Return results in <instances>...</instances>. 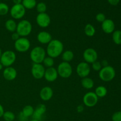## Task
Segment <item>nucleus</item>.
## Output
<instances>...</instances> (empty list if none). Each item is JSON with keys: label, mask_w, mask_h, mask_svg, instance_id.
I'll return each instance as SVG.
<instances>
[{"label": "nucleus", "mask_w": 121, "mask_h": 121, "mask_svg": "<svg viewBox=\"0 0 121 121\" xmlns=\"http://www.w3.org/2000/svg\"><path fill=\"white\" fill-rule=\"evenodd\" d=\"M63 51L64 45L63 43L57 39H52V41L47 44L46 52L47 56L54 59L61 55Z\"/></svg>", "instance_id": "obj_1"}, {"label": "nucleus", "mask_w": 121, "mask_h": 121, "mask_svg": "<svg viewBox=\"0 0 121 121\" xmlns=\"http://www.w3.org/2000/svg\"><path fill=\"white\" fill-rule=\"evenodd\" d=\"M46 57V52L42 47L36 46L34 47L30 53V57L33 63L42 64Z\"/></svg>", "instance_id": "obj_2"}, {"label": "nucleus", "mask_w": 121, "mask_h": 121, "mask_svg": "<svg viewBox=\"0 0 121 121\" xmlns=\"http://www.w3.org/2000/svg\"><path fill=\"white\" fill-rule=\"evenodd\" d=\"M33 29L31 23L27 20H22L17 24L16 32L21 37H26L31 34Z\"/></svg>", "instance_id": "obj_3"}, {"label": "nucleus", "mask_w": 121, "mask_h": 121, "mask_svg": "<svg viewBox=\"0 0 121 121\" xmlns=\"http://www.w3.org/2000/svg\"><path fill=\"white\" fill-rule=\"evenodd\" d=\"M116 71L113 67L111 66L102 67L99 72V77L102 81L105 82H111L115 78Z\"/></svg>", "instance_id": "obj_4"}, {"label": "nucleus", "mask_w": 121, "mask_h": 121, "mask_svg": "<svg viewBox=\"0 0 121 121\" xmlns=\"http://www.w3.org/2000/svg\"><path fill=\"white\" fill-rule=\"evenodd\" d=\"M57 70L59 76L64 79L70 78L73 73V68L70 64L65 61H62L58 65Z\"/></svg>", "instance_id": "obj_5"}, {"label": "nucleus", "mask_w": 121, "mask_h": 121, "mask_svg": "<svg viewBox=\"0 0 121 121\" xmlns=\"http://www.w3.org/2000/svg\"><path fill=\"white\" fill-rule=\"evenodd\" d=\"M16 60V54L13 51L7 50L3 52L0 59V62L4 67L11 66Z\"/></svg>", "instance_id": "obj_6"}, {"label": "nucleus", "mask_w": 121, "mask_h": 121, "mask_svg": "<svg viewBox=\"0 0 121 121\" xmlns=\"http://www.w3.org/2000/svg\"><path fill=\"white\" fill-rule=\"evenodd\" d=\"M31 47L30 40L26 37H20L14 42L15 49L19 53H26Z\"/></svg>", "instance_id": "obj_7"}, {"label": "nucleus", "mask_w": 121, "mask_h": 121, "mask_svg": "<svg viewBox=\"0 0 121 121\" xmlns=\"http://www.w3.org/2000/svg\"><path fill=\"white\" fill-rule=\"evenodd\" d=\"M10 15L15 20H20L23 18L26 14V8L21 4H14L10 9Z\"/></svg>", "instance_id": "obj_8"}, {"label": "nucleus", "mask_w": 121, "mask_h": 121, "mask_svg": "<svg viewBox=\"0 0 121 121\" xmlns=\"http://www.w3.org/2000/svg\"><path fill=\"white\" fill-rule=\"evenodd\" d=\"M99 98L93 92H89L85 93L83 98L84 105L89 108H92L95 106L98 102Z\"/></svg>", "instance_id": "obj_9"}, {"label": "nucleus", "mask_w": 121, "mask_h": 121, "mask_svg": "<svg viewBox=\"0 0 121 121\" xmlns=\"http://www.w3.org/2000/svg\"><path fill=\"white\" fill-rule=\"evenodd\" d=\"M83 57L85 62L88 64H92L98 60V54L94 48H87L83 52Z\"/></svg>", "instance_id": "obj_10"}, {"label": "nucleus", "mask_w": 121, "mask_h": 121, "mask_svg": "<svg viewBox=\"0 0 121 121\" xmlns=\"http://www.w3.org/2000/svg\"><path fill=\"white\" fill-rule=\"evenodd\" d=\"M46 68L41 63H33L31 67V74L35 79H41L44 78Z\"/></svg>", "instance_id": "obj_11"}, {"label": "nucleus", "mask_w": 121, "mask_h": 121, "mask_svg": "<svg viewBox=\"0 0 121 121\" xmlns=\"http://www.w3.org/2000/svg\"><path fill=\"white\" fill-rule=\"evenodd\" d=\"M91 68L89 64L85 61L79 63L76 67V73L82 78L88 77L91 73Z\"/></svg>", "instance_id": "obj_12"}, {"label": "nucleus", "mask_w": 121, "mask_h": 121, "mask_svg": "<svg viewBox=\"0 0 121 121\" xmlns=\"http://www.w3.org/2000/svg\"><path fill=\"white\" fill-rule=\"evenodd\" d=\"M36 22L39 27L46 28L50 24L51 18L49 15L46 13H39L36 17Z\"/></svg>", "instance_id": "obj_13"}, {"label": "nucleus", "mask_w": 121, "mask_h": 121, "mask_svg": "<svg viewBox=\"0 0 121 121\" xmlns=\"http://www.w3.org/2000/svg\"><path fill=\"white\" fill-rule=\"evenodd\" d=\"M59 74L57 70L54 67L46 69L44 78L48 82H53L57 79Z\"/></svg>", "instance_id": "obj_14"}, {"label": "nucleus", "mask_w": 121, "mask_h": 121, "mask_svg": "<svg viewBox=\"0 0 121 121\" xmlns=\"http://www.w3.org/2000/svg\"><path fill=\"white\" fill-rule=\"evenodd\" d=\"M17 76V71L12 66L5 68L3 71V77L6 80L13 81L15 80Z\"/></svg>", "instance_id": "obj_15"}, {"label": "nucleus", "mask_w": 121, "mask_h": 121, "mask_svg": "<svg viewBox=\"0 0 121 121\" xmlns=\"http://www.w3.org/2000/svg\"><path fill=\"white\" fill-rule=\"evenodd\" d=\"M46 106L44 104H39L34 109V113H33L32 118L33 119H36L39 121H41L43 115L46 112Z\"/></svg>", "instance_id": "obj_16"}, {"label": "nucleus", "mask_w": 121, "mask_h": 121, "mask_svg": "<svg viewBox=\"0 0 121 121\" xmlns=\"http://www.w3.org/2000/svg\"><path fill=\"white\" fill-rule=\"evenodd\" d=\"M40 98L43 101H48L53 96V91L52 87L49 86H45L43 87L40 91Z\"/></svg>", "instance_id": "obj_17"}, {"label": "nucleus", "mask_w": 121, "mask_h": 121, "mask_svg": "<svg viewBox=\"0 0 121 121\" xmlns=\"http://www.w3.org/2000/svg\"><path fill=\"white\" fill-rule=\"evenodd\" d=\"M102 29L106 34H111L115 31V24L113 20L111 19H106L102 22Z\"/></svg>", "instance_id": "obj_18"}, {"label": "nucleus", "mask_w": 121, "mask_h": 121, "mask_svg": "<svg viewBox=\"0 0 121 121\" xmlns=\"http://www.w3.org/2000/svg\"><path fill=\"white\" fill-rule=\"evenodd\" d=\"M38 41L42 44H48L52 40V36L51 34L46 31L39 32L37 36Z\"/></svg>", "instance_id": "obj_19"}, {"label": "nucleus", "mask_w": 121, "mask_h": 121, "mask_svg": "<svg viewBox=\"0 0 121 121\" xmlns=\"http://www.w3.org/2000/svg\"><path fill=\"white\" fill-rule=\"evenodd\" d=\"M81 85L82 87L86 89H91L94 86V81L92 78L86 77L82 78L81 80Z\"/></svg>", "instance_id": "obj_20"}, {"label": "nucleus", "mask_w": 121, "mask_h": 121, "mask_svg": "<svg viewBox=\"0 0 121 121\" xmlns=\"http://www.w3.org/2000/svg\"><path fill=\"white\" fill-rule=\"evenodd\" d=\"M17 26V24L13 19H9L7 20L5 23V27L6 29L8 31L11 32V33L16 31Z\"/></svg>", "instance_id": "obj_21"}, {"label": "nucleus", "mask_w": 121, "mask_h": 121, "mask_svg": "<svg viewBox=\"0 0 121 121\" xmlns=\"http://www.w3.org/2000/svg\"><path fill=\"white\" fill-rule=\"evenodd\" d=\"M74 55L73 52L72 50H69L63 51V52L61 54V58H62L63 61L67 63L70 62L74 59Z\"/></svg>", "instance_id": "obj_22"}, {"label": "nucleus", "mask_w": 121, "mask_h": 121, "mask_svg": "<svg viewBox=\"0 0 121 121\" xmlns=\"http://www.w3.org/2000/svg\"><path fill=\"white\" fill-rule=\"evenodd\" d=\"M84 32L86 36L91 37L94 36L95 34L96 29L93 25L89 23L85 26V28H84Z\"/></svg>", "instance_id": "obj_23"}, {"label": "nucleus", "mask_w": 121, "mask_h": 121, "mask_svg": "<svg viewBox=\"0 0 121 121\" xmlns=\"http://www.w3.org/2000/svg\"><path fill=\"white\" fill-rule=\"evenodd\" d=\"M95 93L98 98H104L108 93V90L106 87L104 86H99L96 88Z\"/></svg>", "instance_id": "obj_24"}, {"label": "nucleus", "mask_w": 121, "mask_h": 121, "mask_svg": "<svg viewBox=\"0 0 121 121\" xmlns=\"http://www.w3.org/2000/svg\"><path fill=\"white\" fill-rule=\"evenodd\" d=\"M34 111V109L31 105H26L23 108L21 112L25 117L28 118L29 117L33 116Z\"/></svg>", "instance_id": "obj_25"}, {"label": "nucleus", "mask_w": 121, "mask_h": 121, "mask_svg": "<svg viewBox=\"0 0 121 121\" xmlns=\"http://www.w3.org/2000/svg\"><path fill=\"white\" fill-rule=\"evenodd\" d=\"M21 4L24 6L26 9H31L36 7L37 1L36 0H22Z\"/></svg>", "instance_id": "obj_26"}, {"label": "nucleus", "mask_w": 121, "mask_h": 121, "mask_svg": "<svg viewBox=\"0 0 121 121\" xmlns=\"http://www.w3.org/2000/svg\"><path fill=\"white\" fill-rule=\"evenodd\" d=\"M112 40L116 44H121V30H117L112 33Z\"/></svg>", "instance_id": "obj_27"}, {"label": "nucleus", "mask_w": 121, "mask_h": 121, "mask_svg": "<svg viewBox=\"0 0 121 121\" xmlns=\"http://www.w3.org/2000/svg\"><path fill=\"white\" fill-rule=\"evenodd\" d=\"M43 65L45 67V68H50L53 67L54 65V59L51 57L46 56L43 61Z\"/></svg>", "instance_id": "obj_28"}, {"label": "nucleus", "mask_w": 121, "mask_h": 121, "mask_svg": "<svg viewBox=\"0 0 121 121\" xmlns=\"http://www.w3.org/2000/svg\"><path fill=\"white\" fill-rule=\"evenodd\" d=\"M2 118L5 121H14L15 119V115L11 111H6L4 113Z\"/></svg>", "instance_id": "obj_29"}, {"label": "nucleus", "mask_w": 121, "mask_h": 121, "mask_svg": "<svg viewBox=\"0 0 121 121\" xmlns=\"http://www.w3.org/2000/svg\"><path fill=\"white\" fill-rule=\"evenodd\" d=\"M9 7L4 2H0V15H5L9 12Z\"/></svg>", "instance_id": "obj_30"}, {"label": "nucleus", "mask_w": 121, "mask_h": 121, "mask_svg": "<svg viewBox=\"0 0 121 121\" xmlns=\"http://www.w3.org/2000/svg\"><path fill=\"white\" fill-rule=\"evenodd\" d=\"M36 9L39 13H46L47 10V5L44 2H40L39 3L37 4L36 5Z\"/></svg>", "instance_id": "obj_31"}, {"label": "nucleus", "mask_w": 121, "mask_h": 121, "mask_svg": "<svg viewBox=\"0 0 121 121\" xmlns=\"http://www.w3.org/2000/svg\"><path fill=\"white\" fill-rule=\"evenodd\" d=\"M92 68L93 69V70L95 72H99L102 68V63L99 61H96L92 64Z\"/></svg>", "instance_id": "obj_32"}, {"label": "nucleus", "mask_w": 121, "mask_h": 121, "mask_svg": "<svg viewBox=\"0 0 121 121\" xmlns=\"http://www.w3.org/2000/svg\"><path fill=\"white\" fill-rule=\"evenodd\" d=\"M106 16H105V14L104 13H98L96 15V20L98 22H103L105 20H106Z\"/></svg>", "instance_id": "obj_33"}, {"label": "nucleus", "mask_w": 121, "mask_h": 121, "mask_svg": "<svg viewBox=\"0 0 121 121\" xmlns=\"http://www.w3.org/2000/svg\"><path fill=\"white\" fill-rule=\"evenodd\" d=\"M112 121H121V111L116 112L112 116Z\"/></svg>", "instance_id": "obj_34"}, {"label": "nucleus", "mask_w": 121, "mask_h": 121, "mask_svg": "<svg viewBox=\"0 0 121 121\" xmlns=\"http://www.w3.org/2000/svg\"><path fill=\"white\" fill-rule=\"evenodd\" d=\"M21 37L20 36V35H19L17 33L16 31L15 32H14V33H12L11 34V39L12 40H14V41H16V40H17L18 39H19V38H20Z\"/></svg>", "instance_id": "obj_35"}, {"label": "nucleus", "mask_w": 121, "mask_h": 121, "mask_svg": "<svg viewBox=\"0 0 121 121\" xmlns=\"http://www.w3.org/2000/svg\"><path fill=\"white\" fill-rule=\"evenodd\" d=\"M19 120L20 121H28V118L25 117L23 114L22 113V112H20V114H19Z\"/></svg>", "instance_id": "obj_36"}, {"label": "nucleus", "mask_w": 121, "mask_h": 121, "mask_svg": "<svg viewBox=\"0 0 121 121\" xmlns=\"http://www.w3.org/2000/svg\"><path fill=\"white\" fill-rule=\"evenodd\" d=\"M108 2L111 5H113V6H115V5H117L119 3L120 0H108Z\"/></svg>", "instance_id": "obj_37"}, {"label": "nucleus", "mask_w": 121, "mask_h": 121, "mask_svg": "<svg viewBox=\"0 0 121 121\" xmlns=\"http://www.w3.org/2000/svg\"><path fill=\"white\" fill-rule=\"evenodd\" d=\"M76 110H77V112H78V113H82V112H83L84 111L83 106L82 105H78V107H77L76 108Z\"/></svg>", "instance_id": "obj_38"}, {"label": "nucleus", "mask_w": 121, "mask_h": 121, "mask_svg": "<svg viewBox=\"0 0 121 121\" xmlns=\"http://www.w3.org/2000/svg\"><path fill=\"white\" fill-rule=\"evenodd\" d=\"M4 112L5 111H4V107L2 106V105L0 104V118L2 117Z\"/></svg>", "instance_id": "obj_39"}, {"label": "nucleus", "mask_w": 121, "mask_h": 121, "mask_svg": "<svg viewBox=\"0 0 121 121\" xmlns=\"http://www.w3.org/2000/svg\"><path fill=\"white\" fill-rule=\"evenodd\" d=\"M22 0H13V2L14 4H20L22 3Z\"/></svg>", "instance_id": "obj_40"}, {"label": "nucleus", "mask_w": 121, "mask_h": 121, "mask_svg": "<svg viewBox=\"0 0 121 121\" xmlns=\"http://www.w3.org/2000/svg\"><path fill=\"white\" fill-rule=\"evenodd\" d=\"M3 67H4V66H2V64H1V63L0 62V71H1V70L2 69V68H3Z\"/></svg>", "instance_id": "obj_41"}, {"label": "nucleus", "mask_w": 121, "mask_h": 121, "mask_svg": "<svg viewBox=\"0 0 121 121\" xmlns=\"http://www.w3.org/2000/svg\"><path fill=\"white\" fill-rule=\"evenodd\" d=\"M2 50H1V48H0V59H1V56H2Z\"/></svg>", "instance_id": "obj_42"}, {"label": "nucleus", "mask_w": 121, "mask_h": 121, "mask_svg": "<svg viewBox=\"0 0 121 121\" xmlns=\"http://www.w3.org/2000/svg\"><path fill=\"white\" fill-rule=\"evenodd\" d=\"M28 121H39L36 120V119H31V120H29Z\"/></svg>", "instance_id": "obj_43"}, {"label": "nucleus", "mask_w": 121, "mask_h": 121, "mask_svg": "<svg viewBox=\"0 0 121 121\" xmlns=\"http://www.w3.org/2000/svg\"><path fill=\"white\" fill-rule=\"evenodd\" d=\"M4 1H8V0H4Z\"/></svg>", "instance_id": "obj_44"}, {"label": "nucleus", "mask_w": 121, "mask_h": 121, "mask_svg": "<svg viewBox=\"0 0 121 121\" xmlns=\"http://www.w3.org/2000/svg\"></svg>", "instance_id": "obj_45"}]
</instances>
